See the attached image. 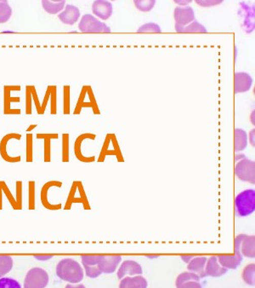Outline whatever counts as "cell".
Wrapping results in <instances>:
<instances>
[{
    "instance_id": "24",
    "label": "cell",
    "mask_w": 255,
    "mask_h": 288,
    "mask_svg": "<svg viewBox=\"0 0 255 288\" xmlns=\"http://www.w3.org/2000/svg\"><path fill=\"white\" fill-rule=\"evenodd\" d=\"M88 138L89 139H95V136L85 133V134L79 136V138H77L76 141H75L74 153H75V155H76L78 159H79L80 162H91L94 161V157H85L82 153V143H83V141L88 139Z\"/></svg>"
},
{
    "instance_id": "23",
    "label": "cell",
    "mask_w": 255,
    "mask_h": 288,
    "mask_svg": "<svg viewBox=\"0 0 255 288\" xmlns=\"http://www.w3.org/2000/svg\"><path fill=\"white\" fill-rule=\"evenodd\" d=\"M241 253L247 259H253L255 258V237L254 235H246L241 244Z\"/></svg>"
},
{
    "instance_id": "32",
    "label": "cell",
    "mask_w": 255,
    "mask_h": 288,
    "mask_svg": "<svg viewBox=\"0 0 255 288\" xmlns=\"http://www.w3.org/2000/svg\"><path fill=\"white\" fill-rule=\"evenodd\" d=\"M242 280L250 286L255 285V265L249 264L243 269L242 274Z\"/></svg>"
},
{
    "instance_id": "44",
    "label": "cell",
    "mask_w": 255,
    "mask_h": 288,
    "mask_svg": "<svg viewBox=\"0 0 255 288\" xmlns=\"http://www.w3.org/2000/svg\"><path fill=\"white\" fill-rule=\"evenodd\" d=\"M50 86L48 85L47 89L45 90V97L43 99L42 103H41V115L45 114V110L47 108L48 103L50 102Z\"/></svg>"
},
{
    "instance_id": "40",
    "label": "cell",
    "mask_w": 255,
    "mask_h": 288,
    "mask_svg": "<svg viewBox=\"0 0 255 288\" xmlns=\"http://www.w3.org/2000/svg\"><path fill=\"white\" fill-rule=\"evenodd\" d=\"M0 288H21V285L14 278L3 276L0 278Z\"/></svg>"
},
{
    "instance_id": "50",
    "label": "cell",
    "mask_w": 255,
    "mask_h": 288,
    "mask_svg": "<svg viewBox=\"0 0 255 288\" xmlns=\"http://www.w3.org/2000/svg\"><path fill=\"white\" fill-rule=\"evenodd\" d=\"M66 288H71V287H85L84 285H82L80 283H77V284H70L68 283L67 285H66Z\"/></svg>"
},
{
    "instance_id": "6",
    "label": "cell",
    "mask_w": 255,
    "mask_h": 288,
    "mask_svg": "<svg viewBox=\"0 0 255 288\" xmlns=\"http://www.w3.org/2000/svg\"><path fill=\"white\" fill-rule=\"evenodd\" d=\"M21 86L19 85H5L4 86V114L5 115H19L21 114L20 109H13L12 104L21 102V98L19 95H13L16 91L20 92Z\"/></svg>"
},
{
    "instance_id": "3",
    "label": "cell",
    "mask_w": 255,
    "mask_h": 288,
    "mask_svg": "<svg viewBox=\"0 0 255 288\" xmlns=\"http://www.w3.org/2000/svg\"><path fill=\"white\" fill-rule=\"evenodd\" d=\"M235 209L238 217H247L255 211L254 189H245L235 199Z\"/></svg>"
},
{
    "instance_id": "37",
    "label": "cell",
    "mask_w": 255,
    "mask_h": 288,
    "mask_svg": "<svg viewBox=\"0 0 255 288\" xmlns=\"http://www.w3.org/2000/svg\"><path fill=\"white\" fill-rule=\"evenodd\" d=\"M61 155L62 162H69V134L65 133L61 139Z\"/></svg>"
},
{
    "instance_id": "10",
    "label": "cell",
    "mask_w": 255,
    "mask_h": 288,
    "mask_svg": "<svg viewBox=\"0 0 255 288\" xmlns=\"http://www.w3.org/2000/svg\"><path fill=\"white\" fill-rule=\"evenodd\" d=\"M53 187H58L59 188L62 187V182L60 181H49V182H45V184L43 185L41 188V192H40V200H41V203L43 206L47 210L50 211H58L62 207V205L61 203L53 204L50 201L49 199V194H50V188Z\"/></svg>"
},
{
    "instance_id": "21",
    "label": "cell",
    "mask_w": 255,
    "mask_h": 288,
    "mask_svg": "<svg viewBox=\"0 0 255 288\" xmlns=\"http://www.w3.org/2000/svg\"><path fill=\"white\" fill-rule=\"evenodd\" d=\"M148 286V280L141 275L125 276L119 283L120 288H147Z\"/></svg>"
},
{
    "instance_id": "39",
    "label": "cell",
    "mask_w": 255,
    "mask_h": 288,
    "mask_svg": "<svg viewBox=\"0 0 255 288\" xmlns=\"http://www.w3.org/2000/svg\"><path fill=\"white\" fill-rule=\"evenodd\" d=\"M162 32L160 26L155 22H148V23L143 24L142 26L139 27V29L137 30V33H159Z\"/></svg>"
},
{
    "instance_id": "9",
    "label": "cell",
    "mask_w": 255,
    "mask_h": 288,
    "mask_svg": "<svg viewBox=\"0 0 255 288\" xmlns=\"http://www.w3.org/2000/svg\"><path fill=\"white\" fill-rule=\"evenodd\" d=\"M34 104L36 111L41 115V103L38 95L35 85H26L25 88V114L31 115L32 114V105Z\"/></svg>"
},
{
    "instance_id": "51",
    "label": "cell",
    "mask_w": 255,
    "mask_h": 288,
    "mask_svg": "<svg viewBox=\"0 0 255 288\" xmlns=\"http://www.w3.org/2000/svg\"><path fill=\"white\" fill-rule=\"evenodd\" d=\"M38 126L37 124H30L29 126L27 127V129H26V133H30V132H32V130H34L36 127Z\"/></svg>"
},
{
    "instance_id": "11",
    "label": "cell",
    "mask_w": 255,
    "mask_h": 288,
    "mask_svg": "<svg viewBox=\"0 0 255 288\" xmlns=\"http://www.w3.org/2000/svg\"><path fill=\"white\" fill-rule=\"evenodd\" d=\"M84 108H92L95 113L97 111L96 103H95V98L93 95L92 90H91V87L88 85H85L82 89L79 101H78L76 108L74 110V114H80L82 109Z\"/></svg>"
},
{
    "instance_id": "17",
    "label": "cell",
    "mask_w": 255,
    "mask_h": 288,
    "mask_svg": "<svg viewBox=\"0 0 255 288\" xmlns=\"http://www.w3.org/2000/svg\"><path fill=\"white\" fill-rule=\"evenodd\" d=\"M252 77L245 72H238L234 75L235 93L247 92L252 85Z\"/></svg>"
},
{
    "instance_id": "53",
    "label": "cell",
    "mask_w": 255,
    "mask_h": 288,
    "mask_svg": "<svg viewBox=\"0 0 255 288\" xmlns=\"http://www.w3.org/2000/svg\"><path fill=\"white\" fill-rule=\"evenodd\" d=\"M159 255H147L145 258H148V259H156L159 258Z\"/></svg>"
},
{
    "instance_id": "5",
    "label": "cell",
    "mask_w": 255,
    "mask_h": 288,
    "mask_svg": "<svg viewBox=\"0 0 255 288\" xmlns=\"http://www.w3.org/2000/svg\"><path fill=\"white\" fill-rule=\"evenodd\" d=\"M49 281L50 276L46 270L40 267L32 268L26 274L23 287L45 288L49 285Z\"/></svg>"
},
{
    "instance_id": "28",
    "label": "cell",
    "mask_w": 255,
    "mask_h": 288,
    "mask_svg": "<svg viewBox=\"0 0 255 288\" xmlns=\"http://www.w3.org/2000/svg\"><path fill=\"white\" fill-rule=\"evenodd\" d=\"M208 258L207 257H193L191 261L188 263L187 269L192 272L199 273L203 272L205 268L206 262Z\"/></svg>"
},
{
    "instance_id": "30",
    "label": "cell",
    "mask_w": 255,
    "mask_h": 288,
    "mask_svg": "<svg viewBox=\"0 0 255 288\" xmlns=\"http://www.w3.org/2000/svg\"><path fill=\"white\" fill-rule=\"evenodd\" d=\"M13 11L7 0H0V24H5L10 21Z\"/></svg>"
},
{
    "instance_id": "34",
    "label": "cell",
    "mask_w": 255,
    "mask_h": 288,
    "mask_svg": "<svg viewBox=\"0 0 255 288\" xmlns=\"http://www.w3.org/2000/svg\"><path fill=\"white\" fill-rule=\"evenodd\" d=\"M26 162H33V135L32 133H26Z\"/></svg>"
},
{
    "instance_id": "16",
    "label": "cell",
    "mask_w": 255,
    "mask_h": 288,
    "mask_svg": "<svg viewBox=\"0 0 255 288\" xmlns=\"http://www.w3.org/2000/svg\"><path fill=\"white\" fill-rule=\"evenodd\" d=\"M81 16V12L79 7L74 6V5H66L63 11L58 14V18L60 21L66 25L72 26L79 21V18Z\"/></svg>"
},
{
    "instance_id": "22",
    "label": "cell",
    "mask_w": 255,
    "mask_h": 288,
    "mask_svg": "<svg viewBox=\"0 0 255 288\" xmlns=\"http://www.w3.org/2000/svg\"><path fill=\"white\" fill-rule=\"evenodd\" d=\"M44 11L50 15H57L63 11L66 6L65 0H43L41 1Z\"/></svg>"
},
{
    "instance_id": "49",
    "label": "cell",
    "mask_w": 255,
    "mask_h": 288,
    "mask_svg": "<svg viewBox=\"0 0 255 288\" xmlns=\"http://www.w3.org/2000/svg\"><path fill=\"white\" fill-rule=\"evenodd\" d=\"M250 143L254 147V129L251 130L249 134Z\"/></svg>"
},
{
    "instance_id": "19",
    "label": "cell",
    "mask_w": 255,
    "mask_h": 288,
    "mask_svg": "<svg viewBox=\"0 0 255 288\" xmlns=\"http://www.w3.org/2000/svg\"><path fill=\"white\" fill-rule=\"evenodd\" d=\"M204 272L207 276L220 277V276L226 275V273L228 272V270L220 265L217 257L212 256L207 259Z\"/></svg>"
},
{
    "instance_id": "8",
    "label": "cell",
    "mask_w": 255,
    "mask_h": 288,
    "mask_svg": "<svg viewBox=\"0 0 255 288\" xmlns=\"http://www.w3.org/2000/svg\"><path fill=\"white\" fill-rule=\"evenodd\" d=\"M16 139L20 141L21 139V134L19 133H8L4 136L0 141V156L5 162L8 163H18L21 162V156H11L9 154L8 146L10 141Z\"/></svg>"
},
{
    "instance_id": "46",
    "label": "cell",
    "mask_w": 255,
    "mask_h": 288,
    "mask_svg": "<svg viewBox=\"0 0 255 288\" xmlns=\"http://www.w3.org/2000/svg\"><path fill=\"white\" fill-rule=\"evenodd\" d=\"M201 288L202 287V285L200 284V281H195V280H192V281H188V282L184 283L183 285L180 286V288Z\"/></svg>"
},
{
    "instance_id": "31",
    "label": "cell",
    "mask_w": 255,
    "mask_h": 288,
    "mask_svg": "<svg viewBox=\"0 0 255 288\" xmlns=\"http://www.w3.org/2000/svg\"><path fill=\"white\" fill-rule=\"evenodd\" d=\"M192 280H195V281H200L201 278L198 274L197 273L192 272V271H187V272H183L181 274H179L178 275V277L176 278V280H175V285L177 287L180 288L184 283L188 282V281H192Z\"/></svg>"
},
{
    "instance_id": "35",
    "label": "cell",
    "mask_w": 255,
    "mask_h": 288,
    "mask_svg": "<svg viewBox=\"0 0 255 288\" xmlns=\"http://www.w3.org/2000/svg\"><path fill=\"white\" fill-rule=\"evenodd\" d=\"M50 89V114H57V86L49 85Z\"/></svg>"
},
{
    "instance_id": "33",
    "label": "cell",
    "mask_w": 255,
    "mask_h": 288,
    "mask_svg": "<svg viewBox=\"0 0 255 288\" xmlns=\"http://www.w3.org/2000/svg\"><path fill=\"white\" fill-rule=\"evenodd\" d=\"M28 209L33 211L36 209V182L35 181L28 182Z\"/></svg>"
},
{
    "instance_id": "20",
    "label": "cell",
    "mask_w": 255,
    "mask_h": 288,
    "mask_svg": "<svg viewBox=\"0 0 255 288\" xmlns=\"http://www.w3.org/2000/svg\"><path fill=\"white\" fill-rule=\"evenodd\" d=\"M38 140L42 139L44 144V162L45 163L51 162V141L57 140L59 135L57 133H38L36 134Z\"/></svg>"
},
{
    "instance_id": "4",
    "label": "cell",
    "mask_w": 255,
    "mask_h": 288,
    "mask_svg": "<svg viewBox=\"0 0 255 288\" xmlns=\"http://www.w3.org/2000/svg\"><path fill=\"white\" fill-rule=\"evenodd\" d=\"M79 29L80 32L85 33V34L111 33V28L106 24L98 20L95 16L90 14H85L82 16L81 20L79 23Z\"/></svg>"
},
{
    "instance_id": "7",
    "label": "cell",
    "mask_w": 255,
    "mask_h": 288,
    "mask_svg": "<svg viewBox=\"0 0 255 288\" xmlns=\"http://www.w3.org/2000/svg\"><path fill=\"white\" fill-rule=\"evenodd\" d=\"M235 174L242 182H247L254 184L255 164L253 161L244 158L240 159L235 167Z\"/></svg>"
},
{
    "instance_id": "45",
    "label": "cell",
    "mask_w": 255,
    "mask_h": 288,
    "mask_svg": "<svg viewBox=\"0 0 255 288\" xmlns=\"http://www.w3.org/2000/svg\"><path fill=\"white\" fill-rule=\"evenodd\" d=\"M54 255H51V254H36V255H33V258H34L38 261H49L50 259H52Z\"/></svg>"
},
{
    "instance_id": "41",
    "label": "cell",
    "mask_w": 255,
    "mask_h": 288,
    "mask_svg": "<svg viewBox=\"0 0 255 288\" xmlns=\"http://www.w3.org/2000/svg\"><path fill=\"white\" fill-rule=\"evenodd\" d=\"M63 113L70 114V86L64 85L63 87Z\"/></svg>"
},
{
    "instance_id": "2",
    "label": "cell",
    "mask_w": 255,
    "mask_h": 288,
    "mask_svg": "<svg viewBox=\"0 0 255 288\" xmlns=\"http://www.w3.org/2000/svg\"><path fill=\"white\" fill-rule=\"evenodd\" d=\"M6 196L7 201L11 207L16 211H21L23 208V182L22 181L16 182V197H14L5 181H0V211L3 210V200L2 196Z\"/></svg>"
},
{
    "instance_id": "43",
    "label": "cell",
    "mask_w": 255,
    "mask_h": 288,
    "mask_svg": "<svg viewBox=\"0 0 255 288\" xmlns=\"http://www.w3.org/2000/svg\"><path fill=\"white\" fill-rule=\"evenodd\" d=\"M223 3V0H197L196 4L202 7H211V6H215Z\"/></svg>"
},
{
    "instance_id": "48",
    "label": "cell",
    "mask_w": 255,
    "mask_h": 288,
    "mask_svg": "<svg viewBox=\"0 0 255 288\" xmlns=\"http://www.w3.org/2000/svg\"><path fill=\"white\" fill-rule=\"evenodd\" d=\"M193 257H194L193 255H182V256H180V258H181L182 261L188 264Z\"/></svg>"
},
{
    "instance_id": "14",
    "label": "cell",
    "mask_w": 255,
    "mask_h": 288,
    "mask_svg": "<svg viewBox=\"0 0 255 288\" xmlns=\"http://www.w3.org/2000/svg\"><path fill=\"white\" fill-rule=\"evenodd\" d=\"M174 18L175 25L179 27L187 26L196 20L194 10L190 6L176 7L174 11Z\"/></svg>"
},
{
    "instance_id": "1",
    "label": "cell",
    "mask_w": 255,
    "mask_h": 288,
    "mask_svg": "<svg viewBox=\"0 0 255 288\" xmlns=\"http://www.w3.org/2000/svg\"><path fill=\"white\" fill-rule=\"evenodd\" d=\"M55 274L60 280L70 284L80 283L84 277V268L79 262L70 258L59 262L55 268Z\"/></svg>"
},
{
    "instance_id": "52",
    "label": "cell",
    "mask_w": 255,
    "mask_h": 288,
    "mask_svg": "<svg viewBox=\"0 0 255 288\" xmlns=\"http://www.w3.org/2000/svg\"><path fill=\"white\" fill-rule=\"evenodd\" d=\"M244 158H246V156L244 155V154H240V153H238V154H237V155H236V161H238V159H244Z\"/></svg>"
},
{
    "instance_id": "18",
    "label": "cell",
    "mask_w": 255,
    "mask_h": 288,
    "mask_svg": "<svg viewBox=\"0 0 255 288\" xmlns=\"http://www.w3.org/2000/svg\"><path fill=\"white\" fill-rule=\"evenodd\" d=\"M92 11L94 15L105 21L110 18L113 15V4L105 0L94 1L92 4Z\"/></svg>"
},
{
    "instance_id": "38",
    "label": "cell",
    "mask_w": 255,
    "mask_h": 288,
    "mask_svg": "<svg viewBox=\"0 0 255 288\" xmlns=\"http://www.w3.org/2000/svg\"><path fill=\"white\" fill-rule=\"evenodd\" d=\"M83 265L84 268V275H86L87 277L91 278V279H95V278L99 277L102 273L100 271V269L98 268L97 265Z\"/></svg>"
},
{
    "instance_id": "27",
    "label": "cell",
    "mask_w": 255,
    "mask_h": 288,
    "mask_svg": "<svg viewBox=\"0 0 255 288\" xmlns=\"http://www.w3.org/2000/svg\"><path fill=\"white\" fill-rule=\"evenodd\" d=\"M175 30L178 33H185V34H191V33H196V34H203V33H207V28H206L203 24L198 22L197 20L192 21V23H190L187 26L185 27H179L175 25Z\"/></svg>"
},
{
    "instance_id": "47",
    "label": "cell",
    "mask_w": 255,
    "mask_h": 288,
    "mask_svg": "<svg viewBox=\"0 0 255 288\" xmlns=\"http://www.w3.org/2000/svg\"><path fill=\"white\" fill-rule=\"evenodd\" d=\"M174 3L177 4V5H179V6H182L183 7H185V6H188L189 4L192 3V1H190V0H187V1H183V0H174Z\"/></svg>"
},
{
    "instance_id": "13",
    "label": "cell",
    "mask_w": 255,
    "mask_h": 288,
    "mask_svg": "<svg viewBox=\"0 0 255 288\" xmlns=\"http://www.w3.org/2000/svg\"><path fill=\"white\" fill-rule=\"evenodd\" d=\"M121 261L122 257L119 255H101L97 266L102 274L109 275L116 272Z\"/></svg>"
},
{
    "instance_id": "12",
    "label": "cell",
    "mask_w": 255,
    "mask_h": 288,
    "mask_svg": "<svg viewBox=\"0 0 255 288\" xmlns=\"http://www.w3.org/2000/svg\"><path fill=\"white\" fill-rule=\"evenodd\" d=\"M81 185V182H74L72 183L71 190H70L68 197H67V201H66V205L64 207L65 210H68V209L71 208V205L74 203H82L84 205V208H90L87 198H86V196L84 193V188H82L79 194V188Z\"/></svg>"
},
{
    "instance_id": "25",
    "label": "cell",
    "mask_w": 255,
    "mask_h": 288,
    "mask_svg": "<svg viewBox=\"0 0 255 288\" xmlns=\"http://www.w3.org/2000/svg\"><path fill=\"white\" fill-rule=\"evenodd\" d=\"M220 265L227 270H236L241 264L242 259H238L236 255H220L217 257Z\"/></svg>"
},
{
    "instance_id": "42",
    "label": "cell",
    "mask_w": 255,
    "mask_h": 288,
    "mask_svg": "<svg viewBox=\"0 0 255 288\" xmlns=\"http://www.w3.org/2000/svg\"><path fill=\"white\" fill-rule=\"evenodd\" d=\"M101 255H82V265H97Z\"/></svg>"
},
{
    "instance_id": "26",
    "label": "cell",
    "mask_w": 255,
    "mask_h": 288,
    "mask_svg": "<svg viewBox=\"0 0 255 288\" xmlns=\"http://www.w3.org/2000/svg\"><path fill=\"white\" fill-rule=\"evenodd\" d=\"M235 151L239 153L246 149L247 146V135L244 130L237 128L235 130Z\"/></svg>"
},
{
    "instance_id": "29",
    "label": "cell",
    "mask_w": 255,
    "mask_h": 288,
    "mask_svg": "<svg viewBox=\"0 0 255 288\" xmlns=\"http://www.w3.org/2000/svg\"><path fill=\"white\" fill-rule=\"evenodd\" d=\"M13 266L12 257L10 255H0V278L11 272Z\"/></svg>"
},
{
    "instance_id": "36",
    "label": "cell",
    "mask_w": 255,
    "mask_h": 288,
    "mask_svg": "<svg viewBox=\"0 0 255 288\" xmlns=\"http://www.w3.org/2000/svg\"><path fill=\"white\" fill-rule=\"evenodd\" d=\"M134 6L139 11H143V12H148L151 11L154 8L156 5L155 0H134Z\"/></svg>"
},
{
    "instance_id": "15",
    "label": "cell",
    "mask_w": 255,
    "mask_h": 288,
    "mask_svg": "<svg viewBox=\"0 0 255 288\" xmlns=\"http://www.w3.org/2000/svg\"><path fill=\"white\" fill-rule=\"evenodd\" d=\"M142 267L139 263L134 260H125L119 266V270L117 271V276L119 280H121L127 275L133 276V275H142Z\"/></svg>"
}]
</instances>
